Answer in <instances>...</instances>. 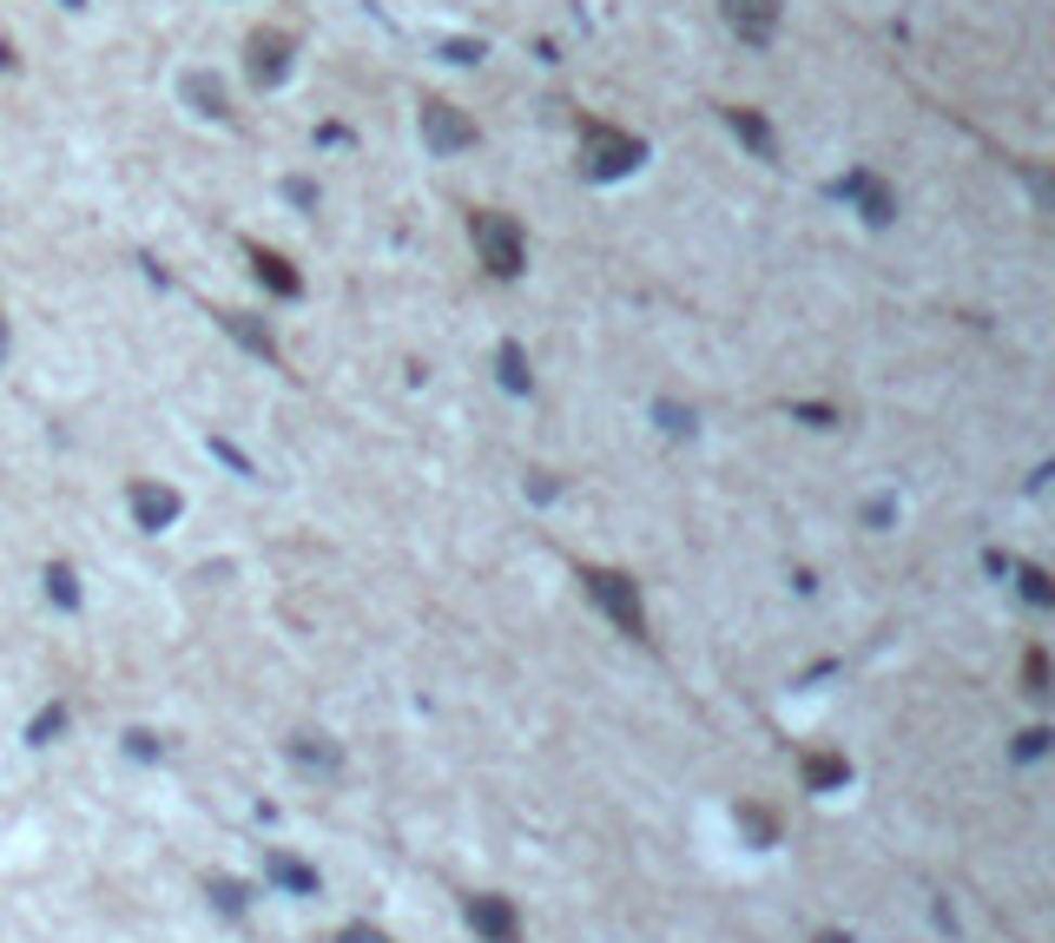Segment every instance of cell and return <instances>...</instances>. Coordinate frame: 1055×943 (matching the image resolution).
Masks as SVG:
<instances>
[{
  "mask_svg": "<svg viewBox=\"0 0 1055 943\" xmlns=\"http://www.w3.org/2000/svg\"><path fill=\"white\" fill-rule=\"evenodd\" d=\"M819 943H851V936H819Z\"/></svg>",
  "mask_w": 1055,
  "mask_h": 943,
  "instance_id": "obj_19",
  "label": "cell"
},
{
  "mask_svg": "<svg viewBox=\"0 0 1055 943\" xmlns=\"http://www.w3.org/2000/svg\"><path fill=\"white\" fill-rule=\"evenodd\" d=\"M725 27H733L746 47H765L779 34V0H725Z\"/></svg>",
  "mask_w": 1055,
  "mask_h": 943,
  "instance_id": "obj_4",
  "label": "cell"
},
{
  "mask_svg": "<svg viewBox=\"0 0 1055 943\" xmlns=\"http://www.w3.org/2000/svg\"><path fill=\"white\" fill-rule=\"evenodd\" d=\"M337 943H389V936H383V930H363V923H350V930H344Z\"/></svg>",
  "mask_w": 1055,
  "mask_h": 943,
  "instance_id": "obj_18",
  "label": "cell"
},
{
  "mask_svg": "<svg viewBox=\"0 0 1055 943\" xmlns=\"http://www.w3.org/2000/svg\"><path fill=\"white\" fill-rule=\"evenodd\" d=\"M581 152H588V171L594 179H627V171L640 165V139L614 132V126H588L581 132Z\"/></svg>",
  "mask_w": 1055,
  "mask_h": 943,
  "instance_id": "obj_2",
  "label": "cell"
},
{
  "mask_svg": "<svg viewBox=\"0 0 1055 943\" xmlns=\"http://www.w3.org/2000/svg\"><path fill=\"white\" fill-rule=\"evenodd\" d=\"M502 383H509V390H528V357H522V343H502Z\"/></svg>",
  "mask_w": 1055,
  "mask_h": 943,
  "instance_id": "obj_15",
  "label": "cell"
},
{
  "mask_svg": "<svg viewBox=\"0 0 1055 943\" xmlns=\"http://www.w3.org/2000/svg\"><path fill=\"white\" fill-rule=\"evenodd\" d=\"M805 779H811V792H832V786L851 779V765H845V759H811V765H805Z\"/></svg>",
  "mask_w": 1055,
  "mask_h": 943,
  "instance_id": "obj_13",
  "label": "cell"
},
{
  "mask_svg": "<svg viewBox=\"0 0 1055 943\" xmlns=\"http://www.w3.org/2000/svg\"><path fill=\"white\" fill-rule=\"evenodd\" d=\"M845 192L864 205V218H871V225H890V212H898V205H890V192H884L877 179H864V171H851V179H845Z\"/></svg>",
  "mask_w": 1055,
  "mask_h": 943,
  "instance_id": "obj_9",
  "label": "cell"
},
{
  "mask_svg": "<svg viewBox=\"0 0 1055 943\" xmlns=\"http://www.w3.org/2000/svg\"><path fill=\"white\" fill-rule=\"evenodd\" d=\"M468 930L489 943H515V910L509 897H468Z\"/></svg>",
  "mask_w": 1055,
  "mask_h": 943,
  "instance_id": "obj_6",
  "label": "cell"
},
{
  "mask_svg": "<svg viewBox=\"0 0 1055 943\" xmlns=\"http://www.w3.org/2000/svg\"><path fill=\"white\" fill-rule=\"evenodd\" d=\"M581 581H588V594L601 600V608H607V614H614V621H620L627 634H640V627H646V621H640V594H633V581H627V574H607V568H588Z\"/></svg>",
  "mask_w": 1055,
  "mask_h": 943,
  "instance_id": "obj_3",
  "label": "cell"
},
{
  "mask_svg": "<svg viewBox=\"0 0 1055 943\" xmlns=\"http://www.w3.org/2000/svg\"><path fill=\"white\" fill-rule=\"evenodd\" d=\"M47 594H60L66 608H73V600H79V587H73V568H47Z\"/></svg>",
  "mask_w": 1055,
  "mask_h": 943,
  "instance_id": "obj_17",
  "label": "cell"
},
{
  "mask_svg": "<svg viewBox=\"0 0 1055 943\" xmlns=\"http://www.w3.org/2000/svg\"><path fill=\"white\" fill-rule=\"evenodd\" d=\"M185 93L198 100V113H211V119H224V86H218V79H205V73H192V79H185Z\"/></svg>",
  "mask_w": 1055,
  "mask_h": 943,
  "instance_id": "obj_14",
  "label": "cell"
},
{
  "mask_svg": "<svg viewBox=\"0 0 1055 943\" xmlns=\"http://www.w3.org/2000/svg\"><path fill=\"white\" fill-rule=\"evenodd\" d=\"M284 66H291V40H284V34H252V73H258L265 86H278Z\"/></svg>",
  "mask_w": 1055,
  "mask_h": 943,
  "instance_id": "obj_7",
  "label": "cell"
},
{
  "mask_svg": "<svg viewBox=\"0 0 1055 943\" xmlns=\"http://www.w3.org/2000/svg\"><path fill=\"white\" fill-rule=\"evenodd\" d=\"M271 878H284L291 891H317V871H304V865H291V857H271Z\"/></svg>",
  "mask_w": 1055,
  "mask_h": 943,
  "instance_id": "obj_16",
  "label": "cell"
},
{
  "mask_svg": "<svg viewBox=\"0 0 1055 943\" xmlns=\"http://www.w3.org/2000/svg\"><path fill=\"white\" fill-rule=\"evenodd\" d=\"M423 139H429L436 152H462V145H475V126H468L449 100H423Z\"/></svg>",
  "mask_w": 1055,
  "mask_h": 943,
  "instance_id": "obj_5",
  "label": "cell"
},
{
  "mask_svg": "<svg viewBox=\"0 0 1055 943\" xmlns=\"http://www.w3.org/2000/svg\"><path fill=\"white\" fill-rule=\"evenodd\" d=\"M733 132H739V139H746L759 158H772V152H779V145H772V126H765L759 113H733Z\"/></svg>",
  "mask_w": 1055,
  "mask_h": 943,
  "instance_id": "obj_12",
  "label": "cell"
},
{
  "mask_svg": "<svg viewBox=\"0 0 1055 943\" xmlns=\"http://www.w3.org/2000/svg\"><path fill=\"white\" fill-rule=\"evenodd\" d=\"M66 8H87V0H66Z\"/></svg>",
  "mask_w": 1055,
  "mask_h": 943,
  "instance_id": "obj_21",
  "label": "cell"
},
{
  "mask_svg": "<svg viewBox=\"0 0 1055 943\" xmlns=\"http://www.w3.org/2000/svg\"><path fill=\"white\" fill-rule=\"evenodd\" d=\"M468 238H475V257H481V265H489L496 278H522V265H528V244H522V231H515L509 218L481 212V218L468 225Z\"/></svg>",
  "mask_w": 1055,
  "mask_h": 943,
  "instance_id": "obj_1",
  "label": "cell"
},
{
  "mask_svg": "<svg viewBox=\"0 0 1055 943\" xmlns=\"http://www.w3.org/2000/svg\"><path fill=\"white\" fill-rule=\"evenodd\" d=\"M132 514H139V528H166L172 514H179V495H172V488L139 482V488H132Z\"/></svg>",
  "mask_w": 1055,
  "mask_h": 943,
  "instance_id": "obj_8",
  "label": "cell"
},
{
  "mask_svg": "<svg viewBox=\"0 0 1055 943\" xmlns=\"http://www.w3.org/2000/svg\"><path fill=\"white\" fill-rule=\"evenodd\" d=\"M252 265H258V284H271L278 297H297V291H304V284H297V271L284 265L278 251H252Z\"/></svg>",
  "mask_w": 1055,
  "mask_h": 943,
  "instance_id": "obj_10",
  "label": "cell"
},
{
  "mask_svg": "<svg viewBox=\"0 0 1055 943\" xmlns=\"http://www.w3.org/2000/svg\"><path fill=\"white\" fill-rule=\"evenodd\" d=\"M0 351H8V323H0Z\"/></svg>",
  "mask_w": 1055,
  "mask_h": 943,
  "instance_id": "obj_20",
  "label": "cell"
},
{
  "mask_svg": "<svg viewBox=\"0 0 1055 943\" xmlns=\"http://www.w3.org/2000/svg\"><path fill=\"white\" fill-rule=\"evenodd\" d=\"M224 330L237 336V343H245V351H258V357H271V330H258L245 310H224Z\"/></svg>",
  "mask_w": 1055,
  "mask_h": 943,
  "instance_id": "obj_11",
  "label": "cell"
}]
</instances>
